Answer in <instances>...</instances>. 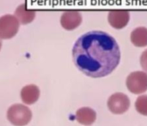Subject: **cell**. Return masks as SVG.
I'll return each mask as SVG.
<instances>
[{
    "mask_svg": "<svg viewBox=\"0 0 147 126\" xmlns=\"http://www.w3.org/2000/svg\"><path fill=\"white\" fill-rule=\"evenodd\" d=\"M76 67L84 75L100 78L111 74L121 61L120 47L113 36L90 31L80 36L72 48Z\"/></svg>",
    "mask_w": 147,
    "mask_h": 126,
    "instance_id": "6da1fadb",
    "label": "cell"
},
{
    "mask_svg": "<svg viewBox=\"0 0 147 126\" xmlns=\"http://www.w3.org/2000/svg\"><path fill=\"white\" fill-rule=\"evenodd\" d=\"M7 118L13 125L25 126L30 122L32 113L28 107L21 104H15L8 109Z\"/></svg>",
    "mask_w": 147,
    "mask_h": 126,
    "instance_id": "7a4b0ae2",
    "label": "cell"
},
{
    "mask_svg": "<svg viewBox=\"0 0 147 126\" xmlns=\"http://www.w3.org/2000/svg\"><path fill=\"white\" fill-rule=\"evenodd\" d=\"M126 85L128 90L135 94L147 91V73L143 71L132 72L127 78Z\"/></svg>",
    "mask_w": 147,
    "mask_h": 126,
    "instance_id": "3957f363",
    "label": "cell"
},
{
    "mask_svg": "<svg viewBox=\"0 0 147 126\" xmlns=\"http://www.w3.org/2000/svg\"><path fill=\"white\" fill-rule=\"evenodd\" d=\"M20 21L13 15H5L0 17V39L9 40L18 32Z\"/></svg>",
    "mask_w": 147,
    "mask_h": 126,
    "instance_id": "277c9868",
    "label": "cell"
},
{
    "mask_svg": "<svg viewBox=\"0 0 147 126\" xmlns=\"http://www.w3.org/2000/svg\"><path fill=\"white\" fill-rule=\"evenodd\" d=\"M108 107L114 114H122L130 107V100L125 94L115 93L108 101Z\"/></svg>",
    "mask_w": 147,
    "mask_h": 126,
    "instance_id": "5b68a950",
    "label": "cell"
},
{
    "mask_svg": "<svg viewBox=\"0 0 147 126\" xmlns=\"http://www.w3.org/2000/svg\"><path fill=\"white\" fill-rule=\"evenodd\" d=\"M130 20V14L128 11L118 10L110 11L108 15V21L111 27L116 29H121L125 27Z\"/></svg>",
    "mask_w": 147,
    "mask_h": 126,
    "instance_id": "8992f818",
    "label": "cell"
},
{
    "mask_svg": "<svg viewBox=\"0 0 147 126\" xmlns=\"http://www.w3.org/2000/svg\"><path fill=\"white\" fill-rule=\"evenodd\" d=\"M82 22V15L78 11H65L60 18L61 26L65 30H73Z\"/></svg>",
    "mask_w": 147,
    "mask_h": 126,
    "instance_id": "52a82bcc",
    "label": "cell"
},
{
    "mask_svg": "<svg viewBox=\"0 0 147 126\" xmlns=\"http://www.w3.org/2000/svg\"><path fill=\"white\" fill-rule=\"evenodd\" d=\"M40 97V89L35 85H27L21 91L22 101L27 105L35 103Z\"/></svg>",
    "mask_w": 147,
    "mask_h": 126,
    "instance_id": "ba28073f",
    "label": "cell"
},
{
    "mask_svg": "<svg viewBox=\"0 0 147 126\" xmlns=\"http://www.w3.org/2000/svg\"><path fill=\"white\" fill-rule=\"evenodd\" d=\"M77 121L84 125H90L96 119V113L90 107H82L76 113Z\"/></svg>",
    "mask_w": 147,
    "mask_h": 126,
    "instance_id": "9c48e42d",
    "label": "cell"
},
{
    "mask_svg": "<svg viewBox=\"0 0 147 126\" xmlns=\"http://www.w3.org/2000/svg\"><path fill=\"white\" fill-rule=\"evenodd\" d=\"M131 41L138 47H144L147 46V28L145 27H139L131 33Z\"/></svg>",
    "mask_w": 147,
    "mask_h": 126,
    "instance_id": "30bf717a",
    "label": "cell"
},
{
    "mask_svg": "<svg viewBox=\"0 0 147 126\" xmlns=\"http://www.w3.org/2000/svg\"><path fill=\"white\" fill-rule=\"evenodd\" d=\"M15 16L18 19V21L22 24H28L31 22L35 17V12L27 10L25 9V4H22L17 7L16 10Z\"/></svg>",
    "mask_w": 147,
    "mask_h": 126,
    "instance_id": "8fae6325",
    "label": "cell"
},
{
    "mask_svg": "<svg viewBox=\"0 0 147 126\" xmlns=\"http://www.w3.org/2000/svg\"><path fill=\"white\" fill-rule=\"evenodd\" d=\"M137 112L144 116H147V95H140L135 102Z\"/></svg>",
    "mask_w": 147,
    "mask_h": 126,
    "instance_id": "7c38bea8",
    "label": "cell"
},
{
    "mask_svg": "<svg viewBox=\"0 0 147 126\" xmlns=\"http://www.w3.org/2000/svg\"><path fill=\"white\" fill-rule=\"evenodd\" d=\"M140 64L142 69L147 73V50L144 51L140 56Z\"/></svg>",
    "mask_w": 147,
    "mask_h": 126,
    "instance_id": "4fadbf2b",
    "label": "cell"
},
{
    "mask_svg": "<svg viewBox=\"0 0 147 126\" xmlns=\"http://www.w3.org/2000/svg\"><path fill=\"white\" fill-rule=\"evenodd\" d=\"M1 47H2V40L0 39V50H1Z\"/></svg>",
    "mask_w": 147,
    "mask_h": 126,
    "instance_id": "5bb4252c",
    "label": "cell"
}]
</instances>
